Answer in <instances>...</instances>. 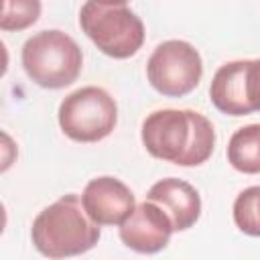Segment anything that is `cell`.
<instances>
[{
    "label": "cell",
    "instance_id": "obj_1",
    "mask_svg": "<svg viewBox=\"0 0 260 260\" xmlns=\"http://www.w3.org/2000/svg\"><path fill=\"white\" fill-rule=\"evenodd\" d=\"M140 138L150 156L179 167H199L215 148L213 124L195 110L150 112L142 122Z\"/></svg>",
    "mask_w": 260,
    "mask_h": 260
},
{
    "label": "cell",
    "instance_id": "obj_2",
    "mask_svg": "<svg viewBox=\"0 0 260 260\" xmlns=\"http://www.w3.org/2000/svg\"><path fill=\"white\" fill-rule=\"evenodd\" d=\"M100 225L89 219L81 197L61 195L32 219L30 240L35 248L53 260L71 258L89 252L100 242Z\"/></svg>",
    "mask_w": 260,
    "mask_h": 260
},
{
    "label": "cell",
    "instance_id": "obj_3",
    "mask_svg": "<svg viewBox=\"0 0 260 260\" xmlns=\"http://www.w3.org/2000/svg\"><path fill=\"white\" fill-rule=\"evenodd\" d=\"M20 61L30 81L45 89H63L79 77L83 53L67 32L49 28L26 39Z\"/></svg>",
    "mask_w": 260,
    "mask_h": 260
},
{
    "label": "cell",
    "instance_id": "obj_4",
    "mask_svg": "<svg viewBox=\"0 0 260 260\" xmlns=\"http://www.w3.org/2000/svg\"><path fill=\"white\" fill-rule=\"evenodd\" d=\"M79 26L112 59L134 57L144 43V24L124 2H85L79 10Z\"/></svg>",
    "mask_w": 260,
    "mask_h": 260
},
{
    "label": "cell",
    "instance_id": "obj_5",
    "mask_svg": "<svg viewBox=\"0 0 260 260\" xmlns=\"http://www.w3.org/2000/svg\"><path fill=\"white\" fill-rule=\"evenodd\" d=\"M57 120L67 138L75 142H100L114 132L118 106L104 87L85 85L63 98Z\"/></svg>",
    "mask_w": 260,
    "mask_h": 260
},
{
    "label": "cell",
    "instance_id": "obj_6",
    "mask_svg": "<svg viewBox=\"0 0 260 260\" xmlns=\"http://www.w3.org/2000/svg\"><path fill=\"white\" fill-rule=\"evenodd\" d=\"M203 75L199 51L181 39L160 43L146 63L148 83L167 98H183L191 93Z\"/></svg>",
    "mask_w": 260,
    "mask_h": 260
},
{
    "label": "cell",
    "instance_id": "obj_7",
    "mask_svg": "<svg viewBox=\"0 0 260 260\" xmlns=\"http://www.w3.org/2000/svg\"><path fill=\"white\" fill-rule=\"evenodd\" d=\"M211 104L228 116L260 112V59L223 63L209 85Z\"/></svg>",
    "mask_w": 260,
    "mask_h": 260
},
{
    "label": "cell",
    "instance_id": "obj_8",
    "mask_svg": "<svg viewBox=\"0 0 260 260\" xmlns=\"http://www.w3.org/2000/svg\"><path fill=\"white\" fill-rule=\"evenodd\" d=\"M81 203L89 219L98 225H122L136 207L130 187L108 175L95 177L85 185Z\"/></svg>",
    "mask_w": 260,
    "mask_h": 260
},
{
    "label": "cell",
    "instance_id": "obj_9",
    "mask_svg": "<svg viewBox=\"0 0 260 260\" xmlns=\"http://www.w3.org/2000/svg\"><path fill=\"white\" fill-rule=\"evenodd\" d=\"M171 217L152 201H142L120 225V240L138 254H156L167 248L173 236Z\"/></svg>",
    "mask_w": 260,
    "mask_h": 260
},
{
    "label": "cell",
    "instance_id": "obj_10",
    "mask_svg": "<svg viewBox=\"0 0 260 260\" xmlns=\"http://www.w3.org/2000/svg\"><path fill=\"white\" fill-rule=\"evenodd\" d=\"M146 199L156 203L173 221L175 232H185L193 228L201 215V197L199 191L177 177H167L156 181L148 193Z\"/></svg>",
    "mask_w": 260,
    "mask_h": 260
},
{
    "label": "cell",
    "instance_id": "obj_11",
    "mask_svg": "<svg viewBox=\"0 0 260 260\" xmlns=\"http://www.w3.org/2000/svg\"><path fill=\"white\" fill-rule=\"evenodd\" d=\"M228 162L244 173H260V124H248L238 128L228 142Z\"/></svg>",
    "mask_w": 260,
    "mask_h": 260
},
{
    "label": "cell",
    "instance_id": "obj_12",
    "mask_svg": "<svg viewBox=\"0 0 260 260\" xmlns=\"http://www.w3.org/2000/svg\"><path fill=\"white\" fill-rule=\"evenodd\" d=\"M234 223L236 228L252 238H260V185H252L234 201Z\"/></svg>",
    "mask_w": 260,
    "mask_h": 260
},
{
    "label": "cell",
    "instance_id": "obj_13",
    "mask_svg": "<svg viewBox=\"0 0 260 260\" xmlns=\"http://www.w3.org/2000/svg\"><path fill=\"white\" fill-rule=\"evenodd\" d=\"M41 2L37 0H6L2 4L0 28L2 30H22L39 20Z\"/></svg>",
    "mask_w": 260,
    "mask_h": 260
}]
</instances>
